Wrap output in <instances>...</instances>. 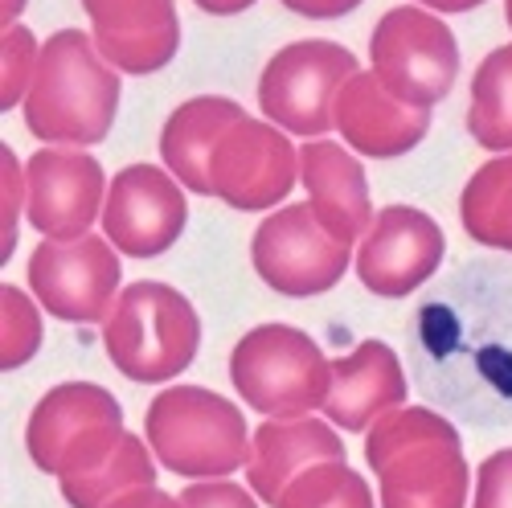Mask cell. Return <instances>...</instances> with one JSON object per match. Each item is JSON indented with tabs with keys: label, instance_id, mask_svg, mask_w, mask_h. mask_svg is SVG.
<instances>
[{
	"label": "cell",
	"instance_id": "obj_17",
	"mask_svg": "<svg viewBox=\"0 0 512 508\" xmlns=\"http://www.w3.org/2000/svg\"><path fill=\"white\" fill-rule=\"evenodd\" d=\"M406 402V373L386 341H361L349 357L332 361V386L324 398V418L340 431H369Z\"/></svg>",
	"mask_w": 512,
	"mask_h": 508
},
{
	"label": "cell",
	"instance_id": "obj_2",
	"mask_svg": "<svg viewBox=\"0 0 512 508\" xmlns=\"http://www.w3.org/2000/svg\"><path fill=\"white\" fill-rule=\"evenodd\" d=\"M365 459L377 472L381 508H467L463 439L426 406H398L365 435Z\"/></svg>",
	"mask_w": 512,
	"mask_h": 508
},
{
	"label": "cell",
	"instance_id": "obj_6",
	"mask_svg": "<svg viewBox=\"0 0 512 508\" xmlns=\"http://www.w3.org/2000/svg\"><path fill=\"white\" fill-rule=\"evenodd\" d=\"M230 381L238 398L267 418H300L324 410L332 361L304 328L259 324L230 353Z\"/></svg>",
	"mask_w": 512,
	"mask_h": 508
},
{
	"label": "cell",
	"instance_id": "obj_29",
	"mask_svg": "<svg viewBox=\"0 0 512 508\" xmlns=\"http://www.w3.org/2000/svg\"><path fill=\"white\" fill-rule=\"evenodd\" d=\"M472 508H512V447H500L480 463Z\"/></svg>",
	"mask_w": 512,
	"mask_h": 508
},
{
	"label": "cell",
	"instance_id": "obj_24",
	"mask_svg": "<svg viewBox=\"0 0 512 508\" xmlns=\"http://www.w3.org/2000/svg\"><path fill=\"white\" fill-rule=\"evenodd\" d=\"M275 508H373V492L345 459H324L295 476Z\"/></svg>",
	"mask_w": 512,
	"mask_h": 508
},
{
	"label": "cell",
	"instance_id": "obj_11",
	"mask_svg": "<svg viewBox=\"0 0 512 508\" xmlns=\"http://www.w3.org/2000/svg\"><path fill=\"white\" fill-rule=\"evenodd\" d=\"M29 287L50 316L103 324L119 300V254L107 234L41 238L29 254Z\"/></svg>",
	"mask_w": 512,
	"mask_h": 508
},
{
	"label": "cell",
	"instance_id": "obj_31",
	"mask_svg": "<svg viewBox=\"0 0 512 508\" xmlns=\"http://www.w3.org/2000/svg\"><path fill=\"white\" fill-rule=\"evenodd\" d=\"M283 9L312 17V21H332V17H345L353 9H361V0H279Z\"/></svg>",
	"mask_w": 512,
	"mask_h": 508
},
{
	"label": "cell",
	"instance_id": "obj_34",
	"mask_svg": "<svg viewBox=\"0 0 512 508\" xmlns=\"http://www.w3.org/2000/svg\"><path fill=\"white\" fill-rule=\"evenodd\" d=\"M422 5L435 13H467V9H480L484 0H422Z\"/></svg>",
	"mask_w": 512,
	"mask_h": 508
},
{
	"label": "cell",
	"instance_id": "obj_7",
	"mask_svg": "<svg viewBox=\"0 0 512 508\" xmlns=\"http://www.w3.org/2000/svg\"><path fill=\"white\" fill-rule=\"evenodd\" d=\"M123 435V410L115 394L95 381H66L33 406L25 447L41 472L66 480L99 468Z\"/></svg>",
	"mask_w": 512,
	"mask_h": 508
},
{
	"label": "cell",
	"instance_id": "obj_20",
	"mask_svg": "<svg viewBox=\"0 0 512 508\" xmlns=\"http://www.w3.org/2000/svg\"><path fill=\"white\" fill-rule=\"evenodd\" d=\"M246 119V111L234 99L222 95H201L181 103L173 115L164 119V132H160V156L189 193H205L213 197V181H209V160L218 140L230 132V127Z\"/></svg>",
	"mask_w": 512,
	"mask_h": 508
},
{
	"label": "cell",
	"instance_id": "obj_14",
	"mask_svg": "<svg viewBox=\"0 0 512 508\" xmlns=\"http://www.w3.org/2000/svg\"><path fill=\"white\" fill-rule=\"evenodd\" d=\"M447 254L443 226L414 205H386L373 218L357 250V275L369 295L406 300L426 279H435Z\"/></svg>",
	"mask_w": 512,
	"mask_h": 508
},
{
	"label": "cell",
	"instance_id": "obj_4",
	"mask_svg": "<svg viewBox=\"0 0 512 508\" xmlns=\"http://www.w3.org/2000/svg\"><path fill=\"white\" fill-rule=\"evenodd\" d=\"M152 455L189 480H222L250 463V427L242 410L205 386H168L144 414Z\"/></svg>",
	"mask_w": 512,
	"mask_h": 508
},
{
	"label": "cell",
	"instance_id": "obj_9",
	"mask_svg": "<svg viewBox=\"0 0 512 508\" xmlns=\"http://www.w3.org/2000/svg\"><path fill=\"white\" fill-rule=\"evenodd\" d=\"M357 70V58L336 41H291L263 66L259 107L283 132L300 140H320L336 127V95Z\"/></svg>",
	"mask_w": 512,
	"mask_h": 508
},
{
	"label": "cell",
	"instance_id": "obj_26",
	"mask_svg": "<svg viewBox=\"0 0 512 508\" xmlns=\"http://www.w3.org/2000/svg\"><path fill=\"white\" fill-rule=\"evenodd\" d=\"M95 37H123L144 29H177V0H82Z\"/></svg>",
	"mask_w": 512,
	"mask_h": 508
},
{
	"label": "cell",
	"instance_id": "obj_30",
	"mask_svg": "<svg viewBox=\"0 0 512 508\" xmlns=\"http://www.w3.org/2000/svg\"><path fill=\"white\" fill-rule=\"evenodd\" d=\"M181 508H259L254 496L230 480H197L181 496Z\"/></svg>",
	"mask_w": 512,
	"mask_h": 508
},
{
	"label": "cell",
	"instance_id": "obj_32",
	"mask_svg": "<svg viewBox=\"0 0 512 508\" xmlns=\"http://www.w3.org/2000/svg\"><path fill=\"white\" fill-rule=\"evenodd\" d=\"M103 508H181V500H173L168 492H160L156 484H148V488H132V492L115 496V500L103 504Z\"/></svg>",
	"mask_w": 512,
	"mask_h": 508
},
{
	"label": "cell",
	"instance_id": "obj_27",
	"mask_svg": "<svg viewBox=\"0 0 512 508\" xmlns=\"http://www.w3.org/2000/svg\"><path fill=\"white\" fill-rule=\"evenodd\" d=\"M37 62H41V46L25 25L0 29V107L5 111L25 103L29 87H33V74H37Z\"/></svg>",
	"mask_w": 512,
	"mask_h": 508
},
{
	"label": "cell",
	"instance_id": "obj_12",
	"mask_svg": "<svg viewBox=\"0 0 512 508\" xmlns=\"http://www.w3.org/2000/svg\"><path fill=\"white\" fill-rule=\"evenodd\" d=\"M213 197H222L230 209L259 214L279 205L295 181H300V152L291 148L287 132L271 119H238L218 140L209 160Z\"/></svg>",
	"mask_w": 512,
	"mask_h": 508
},
{
	"label": "cell",
	"instance_id": "obj_28",
	"mask_svg": "<svg viewBox=\"0 0 512 508\" xmlns=\"http://www.w3.org/2000/svg\"><path fill=\"white\" fill-rule=\"evenodd\" d=\"M25 201H29L25 168L17 164L9 144H0V259L5 263H9V254L17 250V218H21Z\"/></svg>",
	"mask_w": 512,
	"mask_h": 508
},
{
	"label": "cell",
	"instance_id": "obj_3",
	"mask_svg": "<svg viewBox=\"0 0 512 508\" xmlns=\"http://www.w3.org/2000/svg\"><path fill=\"white\" fill-rule=\"evenodd\" d=\"M25 127L62 148H87L107 140L119 111V74L99 54L91 33L58 29L46 46L25 95Z\"/></svg>",
	"mask_w": 512,
	"mask_h": 508
},
{
	"label": "cell",
	"instance_id": "obj_8",
	"mask_svg": "<svg viewBox=\"0 0 512 508\" xmlns=\"http://www.w3.org/2000/svg\"><path fill=\"white\" fill-rule=\"evenodd\" d=\"M373 74L410 107L443 103L459 78V46L447 21L426 5H398L369 37Z\"/></svg>",
	"mask_w": 512,
	"mask_h": 508
},
{
	"label": "cell",
	"instance_id": "obj_13",
	"mask_svg": "<svg viewBox=\"0 0 512 508\" xmlns=\"http://www.w3.org/2000/svg\"><path fill=\"white\" fill-rule=\"evenodd\" d=\"M103 234L127 259H156L189 222L185 185L156 164H127L107 185Z\"/></svg>",
	"mask_w": 512,
	"mask_h": 508
},
{
	"label": "cell",
	"instance_id": "obj_35",
	"mask_svg": "<svg viewBox=\"0 0 512 508\" xmlns=\"http://www.w3.org/2000/svg\"><path fill=\"white\" fill-rule=\"evenodd\" d=\"M504 17H508V29H512V0H504Z\"/></svg>",
	"mask_w": 512,
	"mask_h": 508
},
{
	"label": "cell",
	"instance_id": "obj_19",
	"mask_svg": "<svg viewBox=\"0 0 512 508\" xmlns=\"http://www.w3.org/2000/svg\"><path fill=\"white\" fill-rule=\"evenodd\" d=\"M300 181L308 189L312 214L336 238L357 242L373 226V197L365 181V164L332 140H308L300 148Z\"/></svg>",
	"mask_w": 512,
	"mask_h": 508
},
{
	"label": "cell",
	"instance_id": "obj_33",
	"mask_svg": "<svg viewBox=\"0 0 512 508\" xmlns=\"http://www.w3.org/2000/svg\"><path fill=\"white\" fill-rule=\"evenodd\" d=\"M197 5L205 9V13H218V17H230V13H242V9H250L254 0H197Z\"/></svg>",
	"mask_w": 512,
	"mask_h": 508
},
{
	"label": "cell",
	"instance_id": "obj_5",
	"mask_svg": "<svg viewBox=\"0 0 512 508\" xmlns=\"http://www.w3.org/2000/svg\"><path fill=\"white\" fill-rule=\"evenodd\" d=\"M103 349L111 365L140 386L173 381L201 349L197 308L177 287L140 279L119 291L111 316L103 320Z\"/></svg>",
	"mask_w": 512,
	"mask_h": 508
},
{
	"label": "cell",
	"instance_id": "obj_10",
	"mask_svg": "<svg viewBox=\"0 0 512 508\" xmlns=\"http://www.w3.org/2000/svg\"><path fill=\"white\" fill-rule=\"evenodd\" d=\"M250 263L275 295L312 300L345 279L353 263V242L324 230L312 205H283L254 230Z\"/></svg>",
	"mask_w": 512,
	"mask_h": 508
},
{
	"label": "cell",
	"instance_id": "obj_1",
	"mask_svg": "<svg viewBox=\"0 0 512 508\" xmlns=\"http://www.w3.org/2000/svg\"><path fill=\"white\" fill-rule=\"evenodd\" d=\"M426 386L463 414L512 410V271L484 263L459 271L414 316Z\"/></svg>",
	"mask_w": 512,
	"mask_h": 508
},
{
	"label": "cell",
	"instance_id": "obj_16",
	"mask_svg": "<svg viewBox=\"0 0 512 508\" xmlns=\"http://www.w3.org/2000/svg\"><path fill=\"white\" fill-rule=\"evenodd\" d=\"M332 123L353 152L369 160H394L422 144V136L431 132V111L390 95L373 70H357L336 95Z\"/></svg>",
	"mask_w": 512,
	"mask_h": 508
},
{
	"label": "cell",
	"instance_id": "obj_23",
	"mask_svg": "<svg viewBox=\"0 0 512 508\" xmlns=\"http://www.w3.org/2000/svg\"><path fill=\"white\" fill-rule=\"evenodd\" d=\"M467 132L488 152H512V46L492 50L476 66Z\"/></svg>",
	"mask_w": 512,
	"mask_h": 508
},
{
	"label": "cell",
	"instance_id": "obj_15",
	"mask_svg": "<svg viewBox=\"0 0 512 508\" xmlns=\"http://www.w3.org/2000/svg\"><path fill=\"white\" fill-rule=\"evenodd\" d=\"M25 214L41 238H82L107 205V177L91 152L41 148L25 160Z\"/></svg>",
	"mask_w": 512,
	"mask_h": 508
},
{
	"label": "cell",
	"instance_id": "obj_25",
	"mask_svg": "<svg viewBox=\"0 0 512 508\" xmlns=\"http://www.w3.org/2000/svg\"><path fill=\"white\" fill-rule=\"evenodd\" d=\"M41 341H46V328H41L37 304L21 287L5 283L0 287V365L21 369L25 361H33Z\"/></svg>",
	"mask_w": 512,
	"mask_h": 508
},
{
	"label": "cell",
	"instance_id": "obj_21",
	"mask_svg": "<svg viewBox=\"0 0 512 508\" xmlns=\"http://www.w3.org/2000/svg\"><path fill=\"white\" fill-rule=\"evenodd\" d=\"M459 218L467 238L512 254V152H500L476 168L459 197Z\"/></svg>",
	"mask_w": 512,
	"mask_h": 508
},
{
	"label": "cell",
	"instance_id": "obj_22",
	"mask_svg": "<svg viewBox=\"0 0 512 508\" xmlns=\"http://www.w3.org/2000/svg\"><path fill=\"white\" fill-rule=\"evenodd\" d=\"M152 459L156 455H152L148 443H140V435H123L119 447L99 463V468L82 472V476H66L62 496H66L70 508H103L123 492L156 484V463Z\"/></svg>",
	"mask_w": 512,
	"mask_h": 508
},
{
	"label": "cell",
	"instance_id": "obj_18",
	"mask_svg": "<svg viewBox=\"0 0 512 508\" xmlns=\"http://www.w3.org/2000/svg\"><path fill=\"white\" fill-rule=\"evenodd\" d=\"M324 459H345V443H340L328 418H312V414L267 418L250 443L246 484L259 500L279 504L283 488L300 472H308L312 463H324Z\"/></svg>",
	"mask_w": 512,
	"mask_h": 508
}]
</instances>
